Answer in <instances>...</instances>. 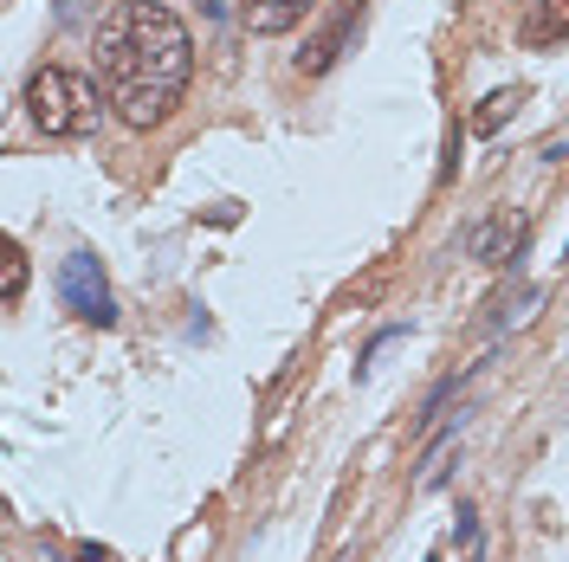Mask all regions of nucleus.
Segmentation results:
<instances>
[{
  "label": "nucleus",
  "instance_id": "1",
  "mask_svg": "<svg viewBox=\"0 0 569 562\" xmlns=\"http://www.w3.org/2000/svg\"><path fill=\"white\" fill-rule=\"evenodd\" d=\"M194 78V33L162 0H117L98 20V84L123 130H162Z\"/></svg>",
  "mask_w": 569,
  "mask_h": 562
},
{
  "label": "nucleus",
  "instance_id": "2",
  "mask_svg": "<svg viewBox=\"0 0 569 562\" xmlns=\"http://www.w3.org/2000/svg\"><path fill=\"white\" fill-rule=\"evenodd\" d=\"M27 117H33L46 137H59V142H78V137H91L98 130V84L84 78V71H66V66H39L33 78H27Z\"/></svg>",
  "mask_w": 569,
  "mask_h": 562
},
{
  "label": "nucleus",
  "instance_id": "3",
  "mask_svg": "<svg viewBox=\"0 0 569 562\" xmlns=\"http://www.w3.org/2000/svg\"><path fill=\"white\" fill-rule=\"evenodd\" d=\"M59 291H66V304L84 323H117V298H110V284H104V265L91 259V252H71L66 265H59Z\"/></svg>",
  "mask_w": 569,
  "mask_h": 562
},
{
  "label": "nucleus",
  "instance_id": "4",
  "mask_svg": "<svg viewBox=\"0 0 569 562\" xmlns=\"http://www.w3.org/2000/svg\"><path fill=\"white\" fill-rule=\"evenodd\" d=\"M518 247H525V220H511V213L479 220V227L466 233V252H472V259H486V265H505Z\"/></svg>",
  "mask_w": 569,
  "mask_h": 562
},
{
  "label": "nucleus",
  "instance_id": "5",
  "mask_svg": "<svg viewBox=\"0 0 569 562\" xmlns=\"http://www.w3.org/2000/svg\"><path fill=\"white\" fill-rule=\"evenodd\" d=\"M311 7H318V0H240V20H247V33L279 39V33H291Z\"/></svg>",
  "mask_w": 569,
  "mask_h": 562
},
{
  "label": "nucleus",
  "instance_id": "6",
  "mask_svg": "<svg viewBox=\"0 0 569 562\" xmlns=\"http://www.w3.org/2000/svg\"><path fill=\"white\" fill-rule=\"evenodd\" d=\"M518 39H525V46H563L569 39V0H525Z\"/></svg>",
  "mask_w": 569,
  "mask_h": 562
},
{
  "label": "nucleus",
  "instance_id": "7",
  "mask_svg": "<svg viewBox=\"0 0 569 562\" xmlns=\"http://www.w3.org/2000/svg\"><path fill=\"white\" fill-rule=\"evenodd\" d=\"M356 20H362V7H350V13H343V20H337L330 33H318V39H311V52H298V71H311V78H318V71H330V66H337V52H343V39L356 33Z\"/></svg>",
  "mask_w": 569,
  "mask_h": 562
},
{
  "label": "nucleus",
  "instance_id": "8",
  "mask_svg": "<svg viewBox=\"0 0 569 562\" xmlns=\"http://www.w3.org/2000/svg\"><path fill=\"white\" fill-rule=\"evenodd\" d=\"M511 110H518V91H492V98H486V110L472 117V130H479V137H492V130L505 123V117H511Z\"/></svg>",
  "mask_w": 569,
  "mask_h": 562
},
{
  "label": "nucleus",
  "instance_id": "9",
  "mask_svg": "<svg viewBox=\"0 0 569 562\" xmlns=\"http://www.w3.org/2000/svg\"><path fill=\"white\" fill-rule=\"evenodd\" d=\"M20 291H27V252L7 247V304H20Z\"/></svg>",
  "mask_w": 569,
  "mask_h": 562
},
{
  "label": "nucleus",
  "instance_id": "10",
  "mask_svg": "<svg viewBox=\"0 0 569 562\" xmlns=\"http://www.w3.org/2000/svg\"><path fill=\"white\" fill-rule=\"evenodd\" d=\"M71 562H110V556L98 550V543H78V550H71Z\"/></svg>",
  "mask_w": 569,
  "mask_h": 562
}]
</instances>
